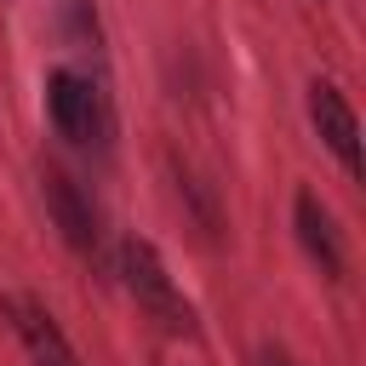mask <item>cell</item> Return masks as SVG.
I'll return each instance as SVG.
<instances>
[{"label":"cell","instance_id":"cell-8","mask_svg":"<svg viewBox=\"0 0 366 366\" xmlns=\"http://www.w3.org/2000/svg\"><path fill=\"white\" fill-rule=\"evenodd\" d=\"M252 366H297V360H292L286 343H257V349H252Z\"/></svg>","mask_w":366,"mask_h":366},{"label":"cell","instance_id":"cell-6","mask_svg":"<svg viewBox=\"0 0 366 366\" xmlns=\"http://www.w3.org/2000/svg\"><path fill=\"white\" fill-rule=\"evenodd\" d=\"M292 229H297V246L309 252V263H315L326 280H343L349 252H343V234H337L332 206H326L315 189H297V194H292Z\"/></svg>","mask_w":366,"mask_h":366},{"label":"cell","instance_id":"cell-5","mask_svg":"<svg viewBox=\"0 0 366 366\" xmlns=\"http://www.w3.org/2000/svg\"><path fill=\"white\" fill-rule=\"evenodd\" d=\"M303 103H309V120H315L320 143L337 154V166H343L349 177H360V166H366V160H360V120H355L349 97H343L332 80H309Z\"/></svg>","mask_w":366,"mask_h":366},{"label":"cell","instance_id":"cell-7","mask_svg":"<svg viewBox=\"0 0 366 366\" xmlns=\"http://www.w3.org/2000/svg\"><path fill=\"white\" fill-rule=\"evenodd\" d=\"M172 194H177V206H189V217L200 223V234H206V240H217V234H223V212H217L212 183H200L183 160H172Z\"/></svg>","mask_w":366,"mask_h":366},{"label":"cell","instance_id":"cell-3","mask_svg":"<svg viewBox=\"0 0 366 366\" xmlns=\"http://www.w3.org/2000/svg\"><path fill=\"white\" fill-rule=\"evenodd\" d=\"M40 194H46V212L63 246L92 269H109V229H103V206L92 200V189L63 166H40Z\"/></svg>","mask_w":366,"mask_h":366},{"label":"cell","instance_id":"cell-4","mask_svg":"<svg viewBox=\"0 0 366 366\" xmlns=\"http://www.w3.org/2000/svg\"><path fill=\"white\" fill-rule=\"evenodd\" d=\"M0 315L11 320V332H17V343H23V355H29L34 366H86L80 349L69 343V332L57 326V315H51L40 297L6 292V297H0Z\"/></svg>","mask_w":366,"mask_h":366},{"label":"cell","instance_id":"cell-2","mask_svg":"<svg viewBox=\"0 0 366 366\" xmlns=\"http://www.w3.org/2000/svg\"><path fill=\"white\" fill-rule=\"evenodd\" d=\"M46 114L57 126V137L80 154H109L114 149V109L103 80H92L86 69H51L46 74Z\"/></svg>","mask_w":366,"mask_h":366},{"label":"cell","instance_id":"cell-1","mask_svg":"<svg viewBox=\"0 0 366 366\" xmlns=\"http://www.w3.org/2000/svg\"><path fill=\"white\" fill-rule=\"evenodd\" d=\"M114 269H120V286L132 292V303H137L166 337H200V315H194V303L183 297V286L172 280V269H166V257L154 252V240L126 234L120 252H114Z\"/></svg>","mask_w":366,"mask_h":366}]
</instances>
